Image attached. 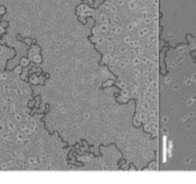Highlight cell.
Instances as JSON below:
<instances>
[{
	"label": "cell",
	"instance_id": "cell-19",
	"mask_svg": "<svg viewBox=\"0 0 196 184\" xmlns=\"http://www.w3.org/2000/svg\"><path fill=\"white\" fill-rule=\"evenodd\" d=\"M16 120H18V121H21V120H23L21 116H20V115H16Z\"/></svg>",
	"mask_w": 196,
	"mask_h": 184
},
{
	"label": "cell",
	"instance_id": "cell-10",
	"mask_svg": "<svg viewBox=\"0 0 196 184\" xmlns=\"http://www.w3.org/2000/svg\"><path fill=\"white\" fill-rule=\"evenodd\" d=\"M147 38H148V41L152 44V43H155V41H156V33H151V32H149V35L147 36Z\"/></svg>",
	"mask_w": 196,
	"mask_h": 184
},
{
	"label": "cell",
	"instance_id": "cell-1",
	"mask_svg": "<svg viewBox=\"0 0 196 184\" xmlns=\"http://www.w3.org/2000/svg\"><path fill=\"white\" fill-rule=\"evenodd\" d=\"M109 32H112L113 35L119 36V35L123 33V27H121V25H111V27H109Z\"/></svg>",
	"mask_w": 196,
	"mask_h": 184
},
{
	"label": "cell",
	"instance_id": "cell-7",
	"mask_svg": "<svg viewBox=\"0 0 196 184\" xmlns=\"http://www.w3.org/2000/svg\"><path fill=\"white\" fill-rule=\"evenodd\" d=\"M118 64H119V67H121V68H126V67L129 64V60L128 59H121V60H118Z\"/></svg>",
	"mask_w": 196,
	"mask_h": 184
},
{
	"label": "cell",
	"instance_id": "cell-6",
	"mask_svg": "<svg viewBox=\"0 0 196 184\" xmlns=\"http://www.w3.org/2000/svg\"><path fill=\"white\" fill-rule=\"evenodd\" d=\"M129 63L132 64L133 67H139L141 64V61H140V58H139V56H133V58L129 60Z\"/></svg>",
	"mask_w": 196,
	"mask_h": 184
},
{
	"label": "cell",
	"instance_id": "cell-13",
	"mask_svg": "<svg viewBox=\"0 0 196 184\" xmlns=\"http://www.w3.org/2000/svg\"><path fill=\"white\" fill-rule=\"evenodd\" d=\"M127 52H128V48H127V47H120L119 53H121V55H123V53H127Z\"/></svg>",
	"mask_w": 196,
	"mask_h": 184
},
{
	"label": "cell",
	"instance_id": "cell-11",
	"mask_svg": "<svg viewBox=\"0 0 196 184\" xmlns=\"http://www.w3.org/2000/svg\"><path fill=\"white\" fill-rule=\"evenodd\" d=\"M131 41H132V38H131L129 35H127V36H124V38H123V43H124V44H127V46H128Z\"/></svg>",
	"mask_w": 196,
	"mask_h": 184
},
{
	"label": "cell",
	"instance_id": "cell-15",
	"mask_svg": "<svg viewBox=\"0 0 196 184\" xmlns=\"http://www.w3.org/2000/svg\"><path fill=\"white\" fill-rule=\"evenodd\" d=\"M115 4L116 7H121V5H124V0H115Z\"/></svg>",
	"mask_w": 196,
	"mask_h": 184
},
{
	"label": "cell",
	"instance_id": "cell-20",
	"mask_svg": "<svg viewBox=\"0 0 196 184\" xmlns=\"http://www.w3.org/2000/svg\"><path fill=\"white\" fill-rule=\"evenodd\" d=\"M0 131H4V124H3V123H0Z\"/></svg>",
	"mask_w": 196,
	"mask_h": 184
},
{
	"label": "cell",
	"instance_id": "cell-3",
	"mask_svg": "<svg viewBox=\"0 0 196 184\" xmlns=\"http://www.w3.org/2000/svg\"><path fill=\"white\" fill-rule=\"evenodd\" d=\"M98 29H99V32H101V33H108L109 32V25H108V23H101L98 27Z\"/></svg>",
	"mask_w": 196,
	"mask_h": 184
},
{
	"label": "cell",
	"instance_id": "cell-17",
	"mask_svg": "<svg viewBox=\"0 0 196 184\" xmlns=\"http://www.w3.org/2000/svg\"><path fill=\"white\" fill-rule=\"evenodd\" d=\"M107 51H108V53H111L113 51V46H112V44H108V46H107Z\"/></svg>",
	"mask_w": 196,
	"mask_h": 184
},
{
	"label": "cell",
	"instance_id": "cell-8",
	"mask_svg": "<svg viewBox=\"0 0 196 184\" xmlns=\"http://www.w3.org/2000/svg\"><path fill=\"white\" fill-rule=\"evenodd\" d=\"M99 20H100L101 23H108L109 19H108V16H107L106 13H100V15H99Z\"/></svg>",
	"mask_w": 196,
	"mask_h": 184
},
{
	"label": "cell",
	"instance_id": "cell-12",
	"mask_svg": "<svg viewBox=\"0 0 196 184\" xmlns=\"http://www.w3.org/2000/svg\"><path fill=\"white\" fill-rule=\"evenodd\" d=\"M18 143L19 144H21V143L24 144L25 143V137L23 136V135H18Z\"/></svg>",
	"mask_w": 196,
	"mask_h": 184
},
{
	"label": "cell",
	"instance_id": "cell-5",
	"mask_svg": "<svg viewBox=\"0 0 196 184\" xmlns=\"http://www.w3.org/2000/svg\"><path fill=\"white\" fill-rule=\"evenodd\" d=\"M127 4H128V8L131 11H136V10H137V0H128Z\"/></svg>",
	"mask_w": 196,
	"mask_h": 184
},
{
	"label": "cell",
	"instance_id": "cell-2",
	"mask_svg": "<svg viewBox=\"0 0 196 184\" xmlns=\"http://www.w3.org/2000/svg\"><path fill=\"white\" fill-rule=\"evenodd\" d=\"M149 32H151V31H149V28H147V27H141L140 29L137 31V36H139L140 39L147 38V36L149 35Z\"/></svg>",
	"mask_w": 196,
	"mask_h": 184
},
{
	"label": "cell",
	"instance_id": "cell-21",
	"mask_svg": "<svg viewBox=\"0 0 196 184\" xmlns=\"http://www.w3.org/2000/svg\"><path fill=\"white\" fill-rule=\"evenodd\" d=\"M3 139H4V140H8V134H4V135H3Z\"/></svg>",
	"mask_w": 196,
	"mask_h": 184
},
{
	"label": "cell",
	"instance_id": "cell-22",
	"mask_svg": "<svg viewBox=\"0 0 196 184\" xmlns=\"http://www.w3.org/2000/svg\"><path fill=\"white\" fill-rule=\"evenodd\" d=\"M27 63H28L27 59H23V60H21V64H27Z\"/></svg>",
	"mask_w": 196,
	"mask_h": 184
},
{
	"label": "cell",
	"instance_id": "cell-9",
	"mask_svg": "<svg viewBox=\"0 0 196 184\" xmlns=\"http://www.w3.org/2000/svg\"><path fill=\"white\" fill-rule=\"evenodd\" d=\"M111 20H112L113 23H119V21L121 20V18H120V15H118V12H116V13H112V16H111Z\"/></svg>",
	"mask_w": 196,
	"mask_h": 184
},
{
	"label": "cell",
	"instance_id": "cell-4",
	"mask_svg": "<svg viewBox=\"0 0 196 184\" xmlns=\"http://www.w3.org/2000/svg\"><path fill=\"white\" fill-rule=\"evenodd\" d=\"M152 93H153V87H149V86L144 87V89H143V96L144 97H149Z\"/></svg>",
	"mask_w": 196,
	"mask_h": 184
},
{
	"label": "cell",
	"instance_id": "cell-14",
	"mask_svg": "<svg viewBox=\"0 0 196 184\" xmlns=\"http://www.w3.org/2000/svg\"><path fill=\"white\" fill-rule=\"evenodd\" d=\"M8 128H10V131H15V124L12 123V121H8Z\"/></svg>",
	"mask_w": 196,
	"mask_h": 184
},
{
	"label": "cell",
	"instance_id": "cell-18",
	"mask_svg": "<svg viewBox=\"0 0 196 184\" xmlns=\"http://www.w3.org/2000/svg\"><path fill=\"white\" fill-rule=\"evenodd\" d=\"M36 164H38L36 159H29V165H36Z\"/></svg>",
	"mask_w": 196,
	"mask_h": 184
},
{
	"label": "cell",
	"instance_id": "cell-16",
	"mask_svg": "<svg viewBox=\"0 0 196 184\" xmlns=\"http://www.w3.org/2000/svg\"><path fill=\"white\" fill-rule=\"evenodd\" d=\"M157 4H159V0H152L151 5H152V8H153V10H155V8H157Z\"/></svg>",
	"mask_w": 196,
	"mask_h": 184
}]
</instances>
